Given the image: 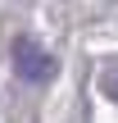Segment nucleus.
Masks as SVG:
<instances>
[{
  "label": "nucleus",
  "instance_id": "obj_1",
  "mask_svg": "<svg viewBox=\"0 0 118 123\" xmlns=\"http://www.w3.org/2000/svg\"><path fill=\"white\" fill-rule=\"evenodd\" d=\"M14 64H18V73H23L27 82H45V78L55 73V59H50L32 37H18V41H14Z\"/></svg>",
  "mask_w": 118,
  "mask_h": 123
},
{
  "label": "nucleus",
  "instance_id": "obj_2",
  "mask_svg": "<svg viewBox=\"0 0 118 123\" xmlns=\"http://www.w3.org/2000/svg\"><path fill=\"white\" fill-rule=\"evenodd\" d=\"M105 91L118 100V68H109V73H105Z\"/></svg>",
  "mask_w": 118,
  "mask_h": 123
}]
</instances>
